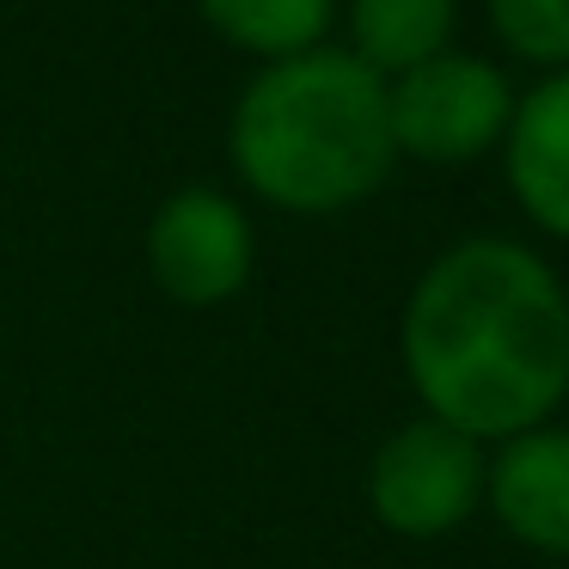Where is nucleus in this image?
I'll return each instance as SVG.
<instances>
[{
    "instance_id": "6e6552de",
    "label": "nucleus",
    "mask_w": 569,
    "mask_h": 569,
    "mask_svg": "<svg viewBox=\"0 0 569 569\" xmlns=\"http://www.w3.org/2000/svg\"><path fill=\"white\" fill-rule=\"evenodd\" d=\"M343 50L380 80L435 62L459 38V0H343Z\"/></svg>"
},
{
    "instance_id": "7ed1b4c3",
    "label": "nucleus",
    "mask_w": 569,
    "mask_h": 569,
    "mask_svg": "<svg viewBox=\"0 0 569 569\" xmlns=\"http://www.w3.org/2000/svg\"><path fill=\"white\" fill-rule=\"evenodd\" d=\"M520 87L502 62L471 50H441L435 62L386 80V123L398 160L422 166H471L502 148Z\"/></svg>"
},
{
    "instance_id": "20e7f679",
    "label": "nucleus",
    "mask_w": 569,
    "mask_h": 569,
    "mask_svg": "<svg viewBox=\"0 0 569 569\" xmlns=\"http://www.w3.org/2000/svg\"><path fill=\"white\" fill-rule=\"evenodd\" d=\"M483 466L490 447L417 410L373 447L361 496L392 539H447L471 515H483Z\"/></svg>"
},
{
    "instance_id": "f257e3e1",
    "label": "nucleus",
    "mask_w": 569,
    "mask_h": 569,
    "mask_svg": "<svg viewBox=\"0 0 569 569\" xmlns=\"http://www.w3.org/2000/svg\"><path fill=\"white\" fill-rule=\"evenodd\" d=\"M398 361L422 417L496 447L569 405V282L508 233L429 258L398 312Z\"/></svg>"
},
{
    "instance_id": "9d476101",
    "label": "nucleus",
    "mask_w": 569,
    "mask_h": 569,
    "mask_svg": "<svg viewBox=\"0 0 569 569\" xmlns=\"http://www.w3.org/2000/svg\"><path fill=\"white\" fill-rule=\"evenodd\" d=\"M490 38L532 74L569 68V0H483Z\"/></svg>"
},
{
    "instance_id": "39448f33",
    "label": "nucleus",
    "mask_w": 569,
    "mask_h": 569,
    "mask_svg": "<svg viewBox=\"0 0 569 569\" xmlns=\"http://www.w3.org/2000/svg\"><path fill=\"white\" fill-rule=\"evenodd\" d=\"M141 258H148V282L172 307L209 312V307H227V300H239L251 288L258 227H251L246 202L233 190L184 184L172 197H160V209L148 214Z\"/></svg>"
},
{
    "instance_id": "f03ea898",
    "label": "nucleus",
    "mask_w": 569,
    "mask_h": 569,
    "mask_svg": "<svg viewBox=\"0 0 569 569\" xmlns=\"http://www.w3.org/2000/svg\"><path fill=\"white\" fill-rule=\"evenodd\" d=\"M227 160L282 214L356 209L398 166L386 80L337 43L258 68L227 117Z\"/></svg>"
},
{
    "instance_id": "0eeeda50",
    "label": "nucleus",
    "mask_w": 569,
    "mask_h": 569,
    "mask_svg": "<svg viewBox=\"0 0 569 569\" xmlns=\"http://www.w3.org/2000/svg\"><path fill=\"white\" fill-rule=\"evenodd\" d=\"M502 184L545 239L569 246V68L539 74L515 99L502 136Z\"/></svg>"
},
{
    "instance_id": "1a4fd4ad",
    "label": "nucleus",
    "mask_w": 569,
    "mask_h": 569,
    "mask_svg": "<svg viewBox=\"0 0 569 569\" xmlns=\"http://www.w3.org/2000/svg\"><path fill=\"white\" fill-rule=\"evenodd\" d=\"M197 13L227 50L270 68L331 43L337 0H197Z\"/></svg>"
},
{
    "instance_id": "423d86ee",
    "label": "nucleus",
    "mask_w": 569,
    "mask_h": 569,
    "mask_svg": "<svg viewBox=\"0 0 569 569\" xmlns=\"http://www.w3.org/2000/svg\"><path fill=\"white\" fill-rule=\"evenodd\" d=\"M483 515L551 563H569V422H539L490 447Z\"/></svg>"
}]
</instances>
